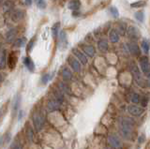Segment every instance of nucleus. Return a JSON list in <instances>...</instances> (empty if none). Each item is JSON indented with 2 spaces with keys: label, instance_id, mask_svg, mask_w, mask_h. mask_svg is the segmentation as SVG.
<instances>
[{
  "label": "nucleus",
  "instance_id": "nucleus-1",
  "mask_svg": "<svg viewBox=\"0 0 150 149\" xmlns=\"http://www.w3.org/2000/svg\"><path fill=\"white\" fill-rule=\"evenodd\" d=\"M121 133L123 137L131 140L133 135V122L129 119H123L121 122Z\"/></svg>",
  "mask_w": 150,
  "mask_h": 149
},
{
  "label": "nucleus",
  "instance_id": "nucleus-2",
  "mask_svg": "<svg viewBox=\"0 0 150 149\" xmlns=\"http://www.w3.org/2000/svg\"><path fill=\"white\" fill-rule=\"evenodd\" d=\"M129 69H130V72H131V74H132L135 82L137 83L140 86L144 87L145 86V82L143 79L142 73H141L139 68L137 67V65H135L134 63H131L130 66H129Z\"/></svg>",
  "mask_w": 150,
  "mask_h": 149
},
{
  "label": "nucleus",
  "instance_id": "nucleus-3",
  "mask_svg": "<svg viewBox=\"0 0 150 149\" xmlns=\"http://www.w3.org/2000/svg\"><path fill=\"white\" fill-rule=\"evenodd\" d=\"M44 123H45V119L42 114L36 113L33 115V125H34L37 131H40V130L43 128Z\"/></svg>",
  "mask_w": 150,
  "mask_h": 149
},
{
  "label": "nucleus",
  "instance_id": "nucleus-4",
  "mask_svg": "<svg viewBox=\"0 0 150 149\" xmlns=\"http://www.w3.org/2000/svg\"><path fill=\"white\" fill-rule=\"evenodd\" d=\"M140 68L142 69V72L144 74L147 78L150 76V65H149V59L147 56H143L139 60Z\"/></svg>",
  "mask_w": 150,
  "mask_h": 149
},
{
  "label": "nucleus",
  "instance_id": "nucleus-5",
  "mask_svg": "<svg viewBox=\"0 0 150 149\" xmlns=\"http://www.w3.org/2000/svg\"><path fill=\"white\" fill-rule=\"evenodd\" d=\"M126 34L131 41L137 40L140 38V30L137 28V27H135L133 25H130L127 28Z\"/></svg>",
  "mask_w": 150,
  "mask_h": 149
},
{
  "label": "nucleus",
  "instance_id": "nucleus-6",
  "mask_svg": "<svg viewBox=\"0 0 150 149\" xmlns=\"http://www.w3.org/2000/svg\"><path fill=\"white\" fill-rule=\"evenodd\" d=\"M108 143L112 149H122V143L116 135L111 134L108 137Z\"/></svg>",
  "mask_w": 150,
  "mask_h": 149
},
{
  "label": "nucleus",
  "instance_id": "nucleus-7",
  "mask_svg": "<svg viewBox=\"0 0 150 149\" xmlns=\"http://www.w3.org/2000/svg\"><path fill=\"white\" fill-rule=\"evenodd\" d=\"M11 18L14 23L21 22L23 18H25V11L21 10V8H15V10L11 12Z\"/></svg>",
  "mask_w": 150,
  "mask_h": 149
},
{
  "label": "nucleus",
  "instance_id": "nucleus-8",
  "mask_svg": "<svg viewBox=\"0 0 150 149\" xmlns=\"http://www.w3.org/2000/svg\"><path fill=\"white\" fill-rule=\"evenodd\" d=\"M127 47H128L129 52L132 55H134V56H139L140 55V54H141L140 47L135 41H130V42L127 43Z\"/></svg>",
  "mask_w": 150,
  "mask_h": 149
},
{
  "label": "nucleus",
  "instance_id": "nucleus-9",
  "mask_svg": "<svg viewBox=\"0 0 150 149\" xmlns=\"http://www.w3.org/2000/svg\"><path fill=\"white\" fill-rule=\"evenodd\" d=\"M17 54L16 52H11L8 54V59H7V62H8V66L11 69H13L14 68L16 67V64H17Z\"/></svg>",
  "mask_w": 150,
  "mask_h": 149
},
{
  "label": "nucleus",
  "instance_id": "nucleus-10",
  "mask_svg": "<svg viewBox=\"0 0 150 149\" xmlns=\"http://www.w3.org/2000/svg\"><path fill=\"white\" fill-rule=\"evenodd\" d=\"M72 54L77 57V60L80 63H82L83 65L87 64V57L86 56V54H83V53H82L79 49H76V48L72 49Z\"/></svg>",
  "mask_w": 150,
  "mask_h": 149
},
{
  "label": "nucleus",
  "instance_id": "nucleus-11",
  "mask_svg": "<svg viewBox=\"0 0 150 149\" xmlns=\"http://www.w3.org/2000/svg\"><path fill=\"white\" fill-rule=\"evenodd\" d=\"M68 62L70 65V67L73 69L75 72H80L81 71V63H80L76 58L73 56H69Z\"/></svg>",
  "mask_w": 150,
  "mask_h": 149
},
{
  "label": "nucleus",
  "instance_id": "nucleus-12",
  "mask_svg": "<svg viewBox=\"0 0 150 149\" xmlns=\"http://www.w3.org/2000/svg\"><path fill=\"white\" fill-rule=\"evenodd\" d=\"M128 111L131 115L140 116L141 114H143L144 110V108H142V107H139L137 105H129L128 107Z\"/></svg>",
  "mask_w": 150,
  "mask_h": 149
},
{
  "label": "nucleus",
  "instance_id": "nucleus-13",
  "mask_svg": "<svg viewBox=\"0 0 150 149\" xmlns=\"http://www.w3.org/2000/svg\"><path fill=\"white\" fill-rule=\"evenodd\" d=\"M59 42L60 49H66V47L68 46V37L67 33L64 30L59 31Z\"/></svg>",
  "mask_w": 150,
  "mask_h": 149
},
{
  "label": "nucleus",
  "instance_id": "nucleus-14",
  "mask_svg": "<svg viewBox=\"0 0 150 149\" xmlns=\"http://www.w3.org/2000/svg\"><path fill=\"white\" fill-rule=\"evenodd\" d=\"M16 36H17V30L15 28L9 29L7 32L6 36H5V38H6V41H7V42H8V43L13 42V41L16 40Z\"/></svg>",
  "mask_w": 150,
  "mask_h": 149
},
{
  "label": "nucleus",
  "instance_id": "nucleus-15",
  "mask_svg": "<svg viewBox=\"0 0 150 149\" xmlns=\"http://www.w3.org/2000/svg\"><path fill=\"white\" fill-rule=\"evenodd\" d=\"M98 48L101 53H106L109 48V44L106 39H101L98 41Z\"/></svg>",
  "mask_w": 150,
  "mask_h": 149
},
{
  "label": "nucleus",
  "instance_id": "nucleus-16",
  "mask_svg": "<svg viewBox=\"0 0 150 149\" xmlns=\"http://www.w3.org/2000/svg\"><path fill=\"white\" fill-rule=\"evenodd\" d=\"M109 40L112 43H117L120 40V35L118 34V32H117L115 28H112L110 30V33H109Z\"/></svg>",
  "mask_w": 150,
  "mask_h": 149
},
{
  "label": "nucleus",
  "instance_id": "nucleus-17",
  "mask_svg": "<svg viewBox=\"0 0 150 149\" xmlns=\"http://www.w3.org/2000/svg\"><path fill=\"white\" fill-rule=\"evenodd\" d=\"M83 50L84 54L86 55H88L89 57H93L94 55L96 54V49L93 47L92 45H88V44H86V45H83Z\"/></svg>",
  "mask_w": 150,
  "mask_h": 149
},
{
  "label": "nucleus",
  "instance_id": "nucleus-18",
  "mask_svg": "<svg viewBox=\"0 0 150 149\" xmlns=\"http://www.w3.org/2000/svg\"><path fill=\"white\" fill-rule=\"evenodd\" d=\"M68 8L72 11H79V8H81V1L80 0H70L68 4Z\"/></svg>",
  "mask_w": 150,
  "mask_h": 149
},
{
  "label": "nucleus",
  "instance_id": "nucleus-19",
  "mask_svg": "<svg viewBox=\"0 0 150 149\" xmlns=\"http://www.w3.org/2000/svg\"><path fill=\"white\" fill-rule=\"evenodd\" d=\"M23 64H25V66L28 68V71H29L33 72L35 71V64L29 56H26V57L23 58Z\"/></svg>",
  "mask_w": 150,
  "mask_h": 149
},
{
  "label": "nucleus",
  "instance_id": "nucleus-20",
  "mask_svg": "<svg viewBox=\"0 0 150 149\" xmlns=\"http://www.w3.org/2000/svg\"><path fill=\"white\" fill-rule=\"evenodd\" d=\"M60 106H61V104L59 103V102L54 99V100H51L48 102V106H47V107H48L49 112H54V111L58 110L60 108Z\"/></svg>",
  "mask_w": 150,
  "mask_h": 149
},
{
  "label": "nucleus",
  "instance_id": "nucleus-21",
  "mask_svg": "<svg viewBox=\"0 0 150 149\" xmlns=\"http://www.w3.org/2000/svg\"><path fill=\"white\" fill-rule=\"evenodd\" d=\"M14 8V3L11 0H6L3 4H2V10L3 12H8L11 10H13Z\"/></svg>",
  "mask_w": 150,
  "mask_h": 149
},
{
  "label": "nucleus",
  "instance_id": "nucleus-22",
  "mask_svg": "<svg viewBox=\"0 0 150 149\" xmlns=\"http://www.w3.org/2000/svg\"><path fill=\"white\" fill-rule=\"evenodd\" d=\"M62 77L65 81H70L72 79V72L68 68H64L62 69Z\"/></svg>",
  "mask_w": 150,
  "mask_h": 149
},
{
  "label": "nucleus",
  "instance_id": "nucleus-23",
  "mask_svg": "<svg viewBox=\"0 0 150 149\" xmlns=\"http://www.w3.org/2000/svg\"><path fill=\"white\" fill-rule=\"evenodd\" d=\"M59 29H60V24H59V23H56V24H54L53 26H52V35H53V37L54 39L57 38L58 33L60 31Z\"/></svg>",
  "mask_w": 150,
  "mask_h": 149
},
{
  "label": "nucleus",
  "instance_id": "nucleus-24",
  "mask_svg": "<svg viewBox=\"0 0 150 149\" xmlns=\"http://www.w3.org/2000/svg\"><path fill=\"white\" fill-rule=\"evenodd\" d=\"M141 47H142L143 52L145 54H148V53H149V41L146 39H144V40H142V43H141Z\"/></svg>",
  "mask_w": 150,
  "mask_h": 149
},
{
  "label": "nucleus",
  "instance_id": "nucleus-25",
  "mask_svg": "<svg viewBox=\"0 0 150 149\" xmlns=\"http://www.w3.org/2000/svg\"><path fill=\"white\" fill-rule=\"evenodd\" d=\"M54 100H57L60 104H62V102L64 101V95L63 92L61 90H56L54 93Z\"/></svg>",
  "mask_w": 150,
  "mask_h": 149
},
{
  "label": "nucleus",
  "instance_id": "nucleus-26",
  "mask_svg": "<svg viewBox=\"0 0 150 149\" xmlns=\"http://www.w3.org/2000/svg\"><path fill=\"white\" fill-rule=\"evenodd\" d=\"M26 38H20V39H18V40H14V46L15 47H23V46L25 45L26 43Z\"/></svg>",
  "mask_w": 150,
  "mask_h": 149
},
{
  "label": "nucleus",
  "instance_id": "nucleus-27",
  "mask_svg": "<svg viewBox=\"0 0 150 149\" xmlns=\"http://www.w3.org/2000/svg\"><path fill=\"white\" fill-rule=\"evenodd\" d=\"M54 75V73H47V74H44L43 76L41 78V83H43V85H46L47 83H48L50 80H52V78Z\"/></svg>",
  "mask_w": 150,
  "mask_h": 149
},
{
  "label": "nucleus",
  "instance_id": "nucleus-28",
  "mask_svg": "<svg viewBox=\"0 0 150 149\" xmlns=\"http://www.w3.org/2000/svg\"><path fill=\"white\" fill-rule=\"evenodd\" d=\"M6 60H7V54L6 51H3L1 54V58H0V68H4L6 66Z\"/></svg>",
  "mask_w": 150,
  "mask_h": 149
},
{
  "label": "nucleus",
  "instance_id": "nucleus-29",
  "mask_svg": "<svg viewBox=\"0 0 150 149\" xmlns=\"http://www.w3.org/2000/svg\"><path fill=\"white\" fill-rule=\"evenodd\" d=\"M134 16H135V19L140 23H143L144 21V11H137L134 14Z\"/></svg>",
  "mask_w": 150,
  "mask_h": 149
},
{
  "label": "nucleus",
  "instance_id": "nucleus-30",
  "mask_svg": "<svg viewBox=\"0 0 150 149\" xmlns=\"http://www.w3.org/2000/svg\"><path fill=\"white\" fill-rule=\"evenodd\" d=\"M117 32H118V34L120 35H125L126 34V30H127V26L125 24H120L118 25V26H117V28L115 29Z\"/></svg>",
  "mask_w": 150,
  "mask_h": 149
},
{
  "label": "nucleus",
  "instance_id": "nucleus-31",
  "mask_svg": "<svg viewBox=\"0 0 150 149\" xmlns=\"http://www.w3.org/2000/svg\"><path fill=\"white\" fill-rule=\"evenodd\" d=\"M34 2L37 5V7L41 8V10H44V8H46V6H47L45 0H34Z\"/></svg>",
  "mask_w": 150,
  "mask_h": 149
},
{
  "label": "nucleus",
  "instance_id": "nucleus-32",
  "mask_svg": "<svg viewBox=\"0 0 150 149\" xmlns=\"http://www.w3.org/2000/svg\"><path fill=\"white\" fill-rule=\"evenodd\" d=\"M145 5V1L144 0H140V1H136L130 4V7L131 8H143Z\"/></svg>",
  "mask_w": 150,
  "mask_h": 149
},
{
  "label": "nucleus",
  "instance_id": "nucleus-33",
  "mask_svg": "<svg viewBox=\"0 0 150 149\" xmlns=\"http://www.w3.org/2000/svg\"><path fill=\"white\" fill-rule=\"evenodd\" d=\"M20 103H21V96L18 95L15 97V101H14V105H13V112H14V113L18 111L19 106H20Z\"/></svg>",
  "mask_w": 150,
  "mask_h": 149
},
{
  "label": "nucleus",
  "instance_id": "nucleus-34",
  "mask_svg": "<svg viewBox=\"0 0 150 149\" xmlns=\"http://www.w3.org/2000/svg\"><path fill=\"white\" fill-rule=\"evenodd\" d=\"M109 11L111 13V15L114 17V18H118L119 17V12L118 10L115 8V7H110L109 8Z\"/></svg>",
  "mask_w": 150,
  "mask_h": 149
},
{
  "label": "nucleus",
  "instance_id": "nucleus-35",
  "mask_svg": "<svg viewBox=\"0 0 150 149\" xmlns=\"http://www.w3.org/2000/svg\"><path fill=\"white\" fill-rule=\"evenodd\" d=\"M59 88L63 93H68V94L69 93V89L68 85H66V83H59Z\"/></svg>",
  "mask_w": 150,
  "mask_h": 149
},
{
  "label": "nucleus",
  "instance_id": "nucleus-36",
  "mask_svg": "<svg viewBox=\"0 0 150 149\" xmlns=\"http://www.w3.org/2000/svg\"><path fill=\"white\" fill-rule=\"evenodd\" d=\"M140 101H141L140 96L138 94H132V96H131V102L137 104V103H139Z\"/></svg>",
  "mask_w": 150,
  "mask_h": 149
},
{
  "label": "nucleus",
  "instance_id": "nucleus-37",
  "mask_svg": "<svg viewBox=\"0 0 150 149\" xmlns=\"http://www.w3.org/2000/svg\"><path fill=\"white\" fill-rule=\"evenodd\" d=\"M35 42H36V40H35V39H32V40L30 41L29 43H28V45H27V49H26V51H27V53H29L30 51H32V49H33V47H34V45H35Z\"/></svg>",
  "mask_w": 150,
  "mask_h": 149
},
{
  "label": "nucleus",
  "instance_id": "nucleus-38",
  "mask_svg": "<svg viewBox=\"0 0 150 149\" xmlns=\"http://www.w3.org/2000/svg\"><path fill=\"white\" fill-rule=\"evenodd\" d=\"M27 138L29 141H32L33 140V130L31 128H28L27 129Z\"/></svg>",
  "mask_w": 150,
  "mask_h": 149
},
{
  "label": "nucleus",
  "instance_id": "nucleus-39",
  "mask_svg": "<svg viewBox=\"0 0 150 149\" xmlns=\"http://www.w3.org/2000/svg\"><path fill=\"white\" fill-rule=\"evenodd\" d=\"M147 102H148V100H147V97H143V100H142V104L143 106H146L147 105Z\"/></svg>",
  "mask_w": 150,
  "mask_h": 149
},
{
  "label": "nucleus",
  "instance_id": "nucleus-40",
  "mask_svg": "<svg viewBox=\"0 0 150 149\" xmlns=\"http://www.w3.org/2000/svg\"><path fill=\"white\" fill-rule=\"evenodd\" d=\"M11 149H21V146H20V144H19V143H14Z\"/></svg>",
  "mask_w": 150,
  "mask_h": 149
},
{
  "label": "nucleus",
  "instance_id": "nucleus-41",
  "mask_svg": "<svg viewBox=\"0 0 150 149\" xmlns=\"http://www.w3.org/2000/svg\"><path fill=\"white\" fill-rule=\"evenodd\" d=\"M25 3H26V5H28V6H30V5H32V0H25Z\"/></svg>",
  "mask_w": 150,
  "mask_h": 149
},
{
  "label": "nucleus",
  "instance_id": "nucleus-42",
  "mask_svg": "<svg viewBox=\"0 0 150 149\" xmlns=\"http://www.w3.org/2000/svg\"><path fill=\"white\" fill-rule=\"evenodd\" d=\"M79 15H80V12H79V11H73V16H79Z\"/></svg>",
  "mask_w": 150,
  "mask_h": 149
},
{
  "label": "nucleus",
  "instance_id": "nucleus-43",
  "mask_svg": "<svg viewBox=\"0 0 150 149\" xmlns=\"http://www.w3.org/2000/svg\"><path fill=\"white\" fill-rule=\"evenodd\" d=\"M1 81H2V76H1V74H0V83H1Z\"/></svg>",
  "mask_w": 150,
  "mask_h": 149
},
{
  "label": "nucleus",
  "instance_id": "nucleus-44",
  "mask_svg": "<svg viewBox=\"0 0 150 149\" xmlns=\"http://www.w3.org/2000/svg\"><path fill=\"white\" fill-rule=\"evenodd\" d=\"M2 1H3V0H0V3H1V2H2Z\"/></svg>",
  "mask_w": 150,
  "mask_h": 149
},
{
  "label": "nucleus",
  "instance_id": "nucleus-45",
  "mask_svg": "<svg viewBox=\"0 0 150 149\" xmlns=\"http://www.w3.org/2000/svg\"><path fill=\"white\" fill-rule=\"evenodd\" d=\"M109 149H112V147H111V148H109Z\"/></svg>",
  "mask_w": 150,
  "mask_h": 149
}]
</instances>
